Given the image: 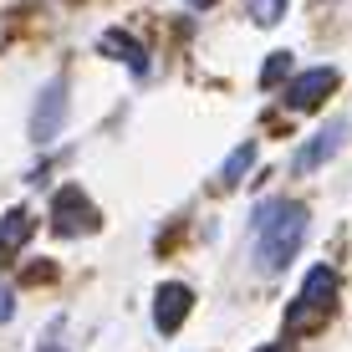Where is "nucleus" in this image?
Masks as SVG:
<instances>
[{
    "mask_svg": "<svg viewBox=\"0 0 352 352\" xmlns=\"http://www.w3.org/2000/svg\"><path fill=\"white\" fill-rule=\"evenodd\" d=\"M250 240H256V265L261 271H286L296 261L301 240H307V210L296 199H261L256 220H250Z\"/></svg>",
    "mask_w": 352,
    "mask_h": 352,
    "instance_id": "1",
    "label": "nucleus"
},
{
    "mask_svg": "<svg viewBox=\"0 0 352 352\" xmlns=\"http://www.w3.org/2000/svg\"><path fill=\"white\" fill-rule=\"evenodd\" d=\"M332 296H337L332 265H311L307 281H301V296L286 307V327H291V332H311L317 322H327V307H332Z\"/></svg>",
    "mask_w": 352,
    "mask_h": 352,
    "instance_id": "2",
    "label": "nucleus"
},
{
    "mask_svg": "<svg viewBox=\"0 0 352 352\" xmlns=\"http://www.w3.org/2000/svg\"><path fill=\"white\" fill-rule=\"evenodd\" d=\"M92 225H97V214H92L87 194H82L77 184L56 189V199H52V230H56V235L72 240V235H82V230H92Z\"/></svg>",
    "mask_w": 352,
    "mask_h": 352,
    "instance_id": "3",
    "label": "nucleus"
},
{
    "mask_svg": "<svg viewBox=\"0 0 352 352\" xmlns=\"http://www.w3.org/2000/svg\"><path fill=\"white\" fill-rule=\"evenodd\" d=\"M332 92H337V72L332 67H311V72H301V77L286 82V107L291 113H311V107H322Z\"/></svg>",
    "mask_w": 352,
    "mask_h": 352,
    "instance_id": "4",
    "label": "nucleus"
},
{
    "mask_svg": "<svg viewBox=\"0 0 352 352\" xmlns=\"http://www.w3.org/2000/svg\"><path fill=\"white\" fill-rule=\"evenodd\" d=\"M189 311H194V291L184 281H164L159 291H153V327H159L164 337H174Z\"/></svg>",
    "mask_w": 352,
    "mask_h": 352,
    "instance_id": "5",
    "label": "nucleus"
},
{
    "mask_svg": "<svg viewBox=\"0 0 352 352\" xmlns=\"http://www.w3.org/2000/svg\"><path fill=\"white\" fill-rule=\"evenodd\" d=\"M67 128V82H46V92L36 97V118H31V138L36 143H52L56 133Z\"/></svg>",
    "mask_w": 352,
    "mask_h": 352,
    "instance_id": "6",
    "label": "nucleus"
},
{
    "mask_svg": "<svg viewBox=\"0 0 352 352\" xmlns=\"http://www.w3.org/2000/svg\"><path fill=\"white\" fill-rule=\"evenodd\" d=\"M347 133H352V123H347V118H337L332 128H322L317 138L301 143V148H296V164H291V168H296V174H311V168H322V164L347 143Z\"/></svg>",
    "mask_w": 352,
    "mask_h": 352,
    "instance_id": "7",
    "label": "nucleus"
},
{
    "mask_svg": "<svg viewBox=\"0 0 352 352\" xmlns=\"http://www.w3.org/2000/svg\"><path fill=\"white\" fill-rule=\"evenodd\" d=\"M26 240H31V214L26 210H6L0 214V265L16 261Z\"/></svg>",
    "mask_w": 352,
    "mask_h": 352,
    "instance_id": "8",
    "label": "nucleus"
},
{
    "mask_svg": "<svg viewBox=\"0 0 352 352\" xmlns=\"http://www.w3.org/2000/svg\"><path fill=\"white\" fill-rule=\"evenodd\" d=\"M97 46H102L107 56H123L133 77H143V72H148V56H143V46H138V41H128L123 31H107V36H102V41H97Z\"/></svg>",
    "mask_w": 352,
    "mask_h": 352,
    "instance_id": "9",
    "label": "nucleus"
},
{
    "mask_svg": "<svg viewBox=\"0 0 352 352\" xmlns=\"http://www.w3.org/2000/svg\"><path fill=\"white\" fill-rule=\"evenodd\" d=\"M250 168H256V143H240V148L230 153V164H225V174H220V179H225V184H240Z\"/></svg>",
    "mask_w": 352,
    "mask_h": 352,
    "instance_id": "10",
    "label": "nucleus"
},
{
    "mask_svg": "<svg viewBox=\"0 0 352 352\" xmlns=\"http://www.w3.org/2000/svg\"><path fill=\"white\" fill-rule=\"evenodd\" d=\"M245 16L256 21V26H276V21L286 16V0H245Z\"/></svg>",
    "mask_w": 352,
    "mask_h": 352,
    "instance_id": "11",
    "label": "nucleus"
},
{
    "mask_svg": "<svg viewBox=\"0 0 352 352\" xmlns=\"http://www.w3.org/2000/svg\"><path fill=\"white\" fill-rule=\"evenodd\" d=\"M281 72H291V56H286V52H276L271 62H265V72H261V82H265V87H276V82H281Z\"/></svg>",
    "mask_w": 352,
    "mask_h": 352,
    "instance_id": "12",
    "label": "nucleus"
},
{
    "mask_svg": "<svg viewBox=\"0 0 352 352\" xmlns=\"http://www.w3.org/2000/svg\"><path fill=\"white\" fill-rule=\"evenodd\" d=\"M10 317H16V291L0 281V322H10Z\"/></svg>",
    "mask_w": 352,
    "mask_h": 352,
    "instance_id": "13",
    "label": "nucleus"
},
{
    "mask_svg": "<svg viewBox=\"0 0 352 352\" xmlns=\"http://www.w3.org/2000/svg\"><path fill=\"white\" fill-rule=\"evenodd\" d=\"M256 352H286L281 342H265V347H256Z\"/></svg>",
    "mask_w": 352,
    "mask_h": 352,
    "instance_id": "14",
    "label": "nucleus"
},
{
    "mask_svg": "<svg viewBox=\"0 0 352 352\" xmlns=\"http://www.w3.org/2000/svg\"><path fill=\"white\" fill-rule=\"evenodd\" d=\"M41 352H67V347H62V342H46V347H41Z\"/></svg>",
    "mask_w": 352,
    "mask_h": 352,
    "instance_id": "15",
    "label": "nucleus"
},
{
    "mask_svg": "<svg viewBox=\"0 0 352 352\" xmlns=\"http://www.w3.org/2000/svg\"><path fill=\"white\" fill-rule=\"evenodd\" d=\"M189 6H204V10H210V6H214V0H189Z\"/></svg>",
    "mask_w": 352,
    "mask_h": 352,
    "instance_id": "16",
    "label": "nucleus"
}]
</instances>
